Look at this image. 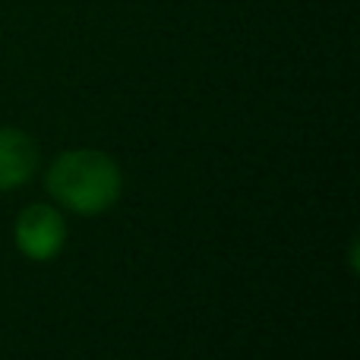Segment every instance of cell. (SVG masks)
Wrapping results in <instances>:
<instances>
[{"mask_svg":"<svg viewBox=\"0 0 360 360\" xmlns=\"http://www.w3.org/2000/svg\"><path fill=\"white\" fill-rule=\"evenodd\" d=\"M67 228L51 205H29L16 221V243L29 259H51L60 253Z\"/></svg>","mask_w":360,"mask_h":360,"instance_id":"7a4b0ae2","label":"cell"},{"mask_svg":"<svg viewBox=\"0 0 360 360\" xmlns=\"http://www.w3.org/2000/svg\"><path fill=\"white\" fill-rule=\"evenodd\" d=\"M38 165L35 143L22 130L0 127V190H16L32 177Z\"/></svg>","mask_w":360,"mask_h":360,"instance_id":"3957f363","label":"cell"},{"mask_svg":"<svg viewBox=\"0 0 360 360\" xmlns=\"http://www.w3.org/2000/svg\"><path fill=\"white\" fill-rule=\"evenodd\" d=\"M48 190L60 205L79 215H98L120 196V171L105 152L76 149L48 171Z\"/></svg>","mask_w":360,"mask_h":360,"instance_id":"6da1fadb","label":"cell"}]
</instances>
